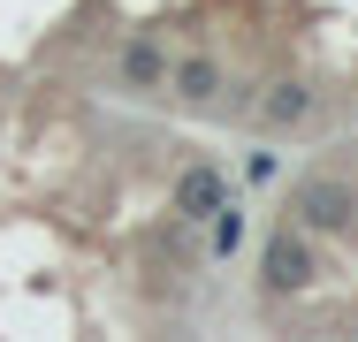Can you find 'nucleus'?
Masks as SVG:
<instances>
[{"mask_svg": "<svg viewBox=\"0 0 358 342\" xmlns=\"http://www.w3.org/2000/svg\"><path fill=\"white\" fill-rule=\"evenodd\" d=\"M289 213H297L305 228H320V236H343L358 221V191L343 175H305V183L289 191Z\"/></svg>", "mask_w": 358, "mask_h": 342, "instance_id": "obj_1", "label": "nucleus"}, {"mask_svg": "<svg viewBox=\"0 0 358 342\" xmlns=\"http://www.w3.org/2000/svg\"><path fill=\"white\" fill-rule=\"evenodd\" d=\"M259 281H267L275 297L313 281V251H305V236H297V228H275V236H267V251H259Z\"/></svg>", "mask_w": 358, "mask_h": 342, "instance_id": "obj_2", "label": "nucleus"}, {"mask_svg": "<svg viewBox=\"0 0 358 342\" xmlns=\"http://www.w3.org/2000/svg\"><path fill=\"white\" fill-rule=\"evenodd\" d=\"M221 198H229V175H221V168H206V160L176 175V221H206Z\"/></svg>", "mask_w": 358, "mask_h": 342, "instance_id": "obj_3", "label": "nucleus"}, {"mask_svg": "<svg viewBox=\"0 0 358 342\" xmlns=\"http://www.w3.org/2000/svg\"><path fill=\"white\" fill-rule=\"evenodd\" d=\"M122 84H130V91H160V84H168V46H160V38H130V46H122Z\"/></svg>", "mask_w": 358, "mask_h": 342, "instance_id": "obj_4", "label": "nucleus"}, {"mask_svg": "<svg viewBox=\"0 0 358 342\" xmlns=\"http://www.w3.org/2000/svg\"><path fill=\"white\" fill-rule=\"evenodd\" d=\"M168 84H176V99L206 107V99H221V61H214V54H191V61L168 68Z\"/></svg>", "mask_w": 358, "mask_h": 342, "instance_id": "obj_5", "label": "nucleus"}, {"mask_svg": "<svg viewBox=\"0 0 358 342\" xmlns=\"http://www.w3.org/2000/svg\"><path fill=\"white\" fill-rule=\"evenodd\" d=\"M305 114H313V91H305V84H275V91L259 99V122H267V130H297Z\"/></svg>", "mask_w": 358, "mask_h": 342, "instance_id": "obj_6", "label": "nucleus"}, {"mask_svg": "<svg viewBox=\"0 0 358 342\" xmlns=\"http://www.w3.org/2000/svg\"><path fill=\"white\" fill-rule=\"evenodd\" d=\"M206 244H214V259H229V251L244 244V213H236L229 198H221L214 213H206Z\"/></svg>", "mask_w": 358, "mask_h": 342, "instance_id": "obj_7", "label": "nucleus"}, {"mask_svg": "<svg viewBox=\"0 0 358 342\" xmlns=\"http://www.w3.org/2000/svg\"><path fill=\"white\" fill-rule=\"evenodd\" d=\"M244 175H252V183H275V175H282V160H275V152H252V168H244Z\"/></svg>", "mask_w": 358, "mask_h": 342, "instance_id": "obj_8", "label": "nucleus"}]
</instances>
